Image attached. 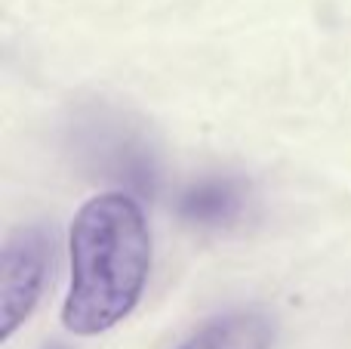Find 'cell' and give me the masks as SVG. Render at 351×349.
<instances>
[{
    "label": "cell",
    "mask_w": 351,
    "mask_h": 349,
    "mask_svg": "<svg viewBox=\"0 0 351 349\" xmlns=\"http://www.w3.org/2000/svg\"><path fill=\"white\" fill-rule=\"evenodd\" d=\"M71 288L62 325L77 337H96L136 309L152 272V235L130 192H102L77 210L68 235Z\"/></svg>",
    "instance_id": "cell-1"
},
{
    "label": "cell",
    "mask_w": 351,
    "mask_h": 349,
    "mask_svg": "<svg viewBox=\"0 0 351 349\" xmlns=\"http://www.w3.org/2000/svg\"><path fill=\"white\" fill-rule=\"evenodd\" d=\"M53 266V232L40 223L19 226L0 247V344L28 322Z\"/></svg>",
    "instance_id": "cell-2"
},
{
    "label": "cell",
    "mask_w": 351,
    "mask_h": 349,
    "mask_svg": "<svg viewBox=\"0 0 351 349\" xmlns=\"http://www.w3.org/2000/svg\"><path fill=\"white\" fill-rule=\"evenodd\" d=\"M80 148H84L90 167L96 170V177L121 183L139 195L154 192L158 167H154L152 148L142 136L130 133L121 121H105V117L86 121Z\"/></svg>",
    "instance_id": "cell-3"
},
{
    "label": "cell",
    "mask_w": 351,
    "mask_h": 349,
    "mask_svg": "<svg viewBox=\"0 0 351 349\" xmlns=\"http://www.w3.org/2000/svg\"><path fill=\"white\" fill-rule=\"evenodd\" d=\"M250 185L241 177L216 173V177L194 179L176 198V214L185 226L200 232H222L234 229L250 210Z\"/></svg>",
    "instance_id": "cell-4"
},
{
    "label": "cell",
    "mask_w": 351,
    "mask_h": 349,
    "mask_svg": "<svg viewBox=\"0 0 351 349\" xmlns=\"http://www.w3.org/2000/svg\"><path fill=\"white\" fill-rule=\"evenodd\" d=\"M274 325L262 313H228L213 319L179 349H271Z\"/></svg>",
    "instance_id": "cell-5"
}]
</instances>
